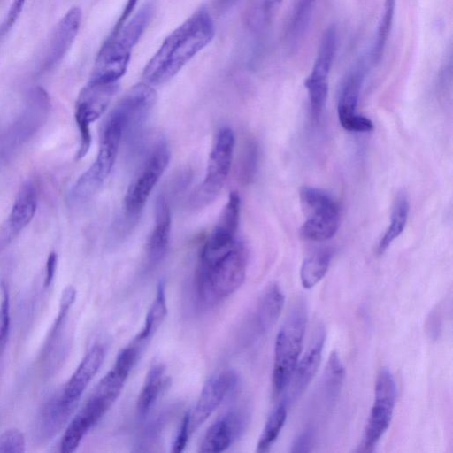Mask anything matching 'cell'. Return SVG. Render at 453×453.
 Masks as SVG:
<instances>
[{"label":"cell","mask_w":453,"mask_h":453,"mask_svg":"<svg viewBox=\"0 0 453 453\" xmlns=\"http://www.w3.org/2000/svg\"><path fill=\"white\" fill-rule=\"evenodd\" d=\"M215 25L205 7L197 9L162 42L146 64L142 79L157 86L173 78L214 38Z\"/></svg>","instance_id":"obj_1"},{"label":"cell","mask_w":453,"mask_h":453,"mask_svg":"<svg viewBox=\"0 0 453 453\" xmlns=\"http://www.w3.org/2000/svg\"><path fill=\"white\" fill-rule=\"evenodd\" d=\"M248 258V248L242 240L218 248L203 245L196 273L198 298L214 305L234 293L245 280Z\"/></svg>","instance_id":"obj_2"},{"label":"cell","mask_w":453,"mask_h":453,"mask_svg":"<svg viewBox=\"0 0 453 453\" xmlns=\"http://www.w3.org/2000/svg\"><path fill=\"white\" fill-rule=\"evenodd\" d=\"M155 9L153 0L146 2L131 19L111 32L96 56L91 80L119 82L127 69L133 49L150 23Z\"/></svg>","instance_id":"obj_3"},{"label":"cell","mask_w":453,"mask_h":453,"mask_svg":"<svg viewBox=\"0 0 453 453\" xmlns=\"http://www.w3.org/2000/svg\"><path fill=\"white\" fill-rule=\"evenodd\" d=\"M307 323L303 300H296L287 314L275 340L273 390L280 394L287 387L299 360Z\"/></svg>","instance_id":"obj_4"},{"label":"cell","mask_w":453,"mask_h":453,"mask_svg":"<svg viewBox=\"0 0 453 453\" xmlns=\"http://www.w3.org/2000/svg\"><path fill=\"white\" fill-rule=\"evenodd\" d=\"M122 140V127L119 119L110 113L103 130L97 156L70 190L72 203L81 204L89 200L109 176L117 158Z\"/></svg>","instance_id":"obj_5"},{"label":"cell","mask_w":453,"mask_h":453,"mask_svg":"<svg viewBox=\"0 0 453 453\" xmlns=\"http://www.w3.org/2000/svg\"><path fill=\"white\" fill-rule=\"evenodd\" d=\"M299 200L305 217L301 236L313 242L331 239L340 225L339 207L331 196L320 188L304 186L299 191Z\"/></svg>","instance_id":"obj_6"},{"label":"cell","mask_w":453,"mask_h":453,"mask_svg":"<svg viewBox=\"0 0 453 453\" xmlns=\"http://www.w3.org/2000/svg\"><path fill=\"white\" fill-rule=\"evenodd\" d=\"M171 157L165 141L157 142L149 151L124 198V209L129 219H136L152 189L163 175Z\"/></svg>","instance_id":"obj_7"},{"label":"cell","mask_w":453,"mask_h":453,"mask_svg":"<svg viewBox=\"0 0 453 453\" xmlns=\"http://www.w3.org/2000/svg\"><path fill=\"white\" fill-rule=\"evenodd\" d=\"M396 399V385L393 374L383 368L379 372L374 401L357 451H372L391 422Z\"/></svg>","instance_id":"obj_8"},{"label":"cell","mask_w":453,"mask_h":453,"mask_svg":"<svg viewBox=\"0 0 453 453\" xmlns=\"http://www.w3.org/2000/svg\"><path fill=\"white\" fill-rule=\"evenodd\" d=\"M337 47V29L329 26L324 32L311 72L304 81L312 119L319 118L328 95V78Z\"/></svg>","instance_id":"obj_9"},{"label":"cell","mask_w":453,"mask_h":453,"mask_svg":"<svg viewBox=\"0 0 453 453\" xmlns=\"http://www.w3.org/2000/svg\"><path fill=\"white\" fill-rule=\"evenodd\" d=\"M234 134L230 127H222L217 134L210 152L204 180L193 201L203 205L214 199L229 174L234 149Z\"/></svg>","instance_id":"obj_10"},{"label":"cell","mask_w":453,"mask_h":453,"mask_svg":"<svg viewBox=\"0 0 453 453\" xmlns=\"http://www.w3.org/2000/svg\"><path fill=\"white\" fill-rule=\"evenodd\" d=\"M50 111V98L41 87L31 89L26 105L17 120L7 132L3 153L8 156L28 142L43 126Z\"/></svg>","instance_id":"obj_11"},{"label":"cell","mask_w":453,"mask_h":453,"mask_svg":"<svg viewBox=\"0 0 453 453\" xmlns=\"http://www.w3.org/2000/svg\"><path fill=\"white\" fill-rule=\"evenodd\" d=\"M116 400V396L96 385L67 426L60 441V452H74L85 435L98 423Z\"/></svg>","instance_id":"obj_12"},{"label":"cell","mask_w":453,"mask_h":453,"mask_svg":"<svg viewBox=\"0 0 453 453\" xmlns=\"http://www.w3.org/2000/svg\"><path fill=\"white\" fill-rule=\"evenodd\" d=\"M157 102V93L146 82L133 86L111 111L120 121L122 138H134L140 132Z\"/></svg>","instance_id":"obj_13"},{"label":"cell","mask_w":453,"mask_h":453,"mask_svg":"<svg viewBox=\"0 0 453 453\" xmlns=\"http://www.w3.org/2000/svg\"><path fill=\"white\" fill-rule=\"evenodd\" d=\"M365 73L366 63L363 58L348 73L340 87L337 115L341 126L350 132H369L373 129L372 120L356 111Z\"/></svg>","instance_id":"obj_14"},{"label":"cell","mask_w":453,"mask_h":453,"mask_svg":"<svg viewBox=\"0 0 453 453\" xmlns=\"http://www.w3.org/2000/svg\"><path fill=\"white\" fill-rule=\"evenodd\" d=\"M238 375L233 370H224L211 376L203 387L192 411H188L191 434L196 431L238 384Z\"/></svg>","instance_id":"obj_15"},{"label":"cell","mask_w":453,"mask_h":453,"mask_svg":"<svg viewBox=\"0 0 453 453\" xmlns=\"http://www.w3.org/2000/svg\"><path fill=\"white\" fill-rule=\"evenodd\" d=\"M249 415L242 409H234L219 417L205 432L198 452L219 453L227 449L243 434Z\"/></svg>","instance_id":"obj_16"},{"label":"cell","mask_w":453,"mask_h":453,"mask_svg":"<svg viewBox=\"0 0 453 453\" xmlns=\"http://www.w3.org/2000/svg\"><path fill=\"white\" fill-rule=\"evenodd\" d=\"M37 206V192L32 182L19 190L9 217L0 227V251L8 246L33 219Z\"/></svg>","instance_id":"obj_17"},{"label":"cell","mask_w":453,"mask_h":453,"mask_svg":"<svg viewBox=\"0 0 453 453\" xmlns=\"http://www.w3.org/2000/svg\"><path fill=\"white\" fill-rule=\"evenodd\" d=\"M105 356L103 345L96 344L86 353L67 382L59 390L62 401L75 410L78 403L100 369Z\"/></svg>","instance_id":"obj_18"},{"label":"cell","mask_w":453,"mask_h":453,"mask_svg":"<svg viewBox=\"0 0 453 453\" xmlns=\"http://www.w3.org/2000/svg\"><path fill=\"white\" fill-rule=\"evenodd\" d=\"M118 82L89 80L81 90L75 107V120L91 124L106 110L118 90Z\"/></svg>","instance_id":"obj_19"},{"label":"cell","mask_w":453,"mask_h":453,"mask_svg":"<svg viewBox=\"0 0 453 453\" xmlns=\"http://www.w3.org/2000/svg\"><path fill=\"white\" fill-rule=\"evenodd\" d=\"M324 342L325 331L319 329L306 352L298 360L288 384L290 387L284 399L288 405L302 395L315 376L321 360Z\"/></svg>","instance_id":"obj_20"},{"label":"cell","mask_w":453,"mask_h":453,"mask_svg":"<svg viewBox=\"0 0 453 453\" xmlns=\"http://www.w3.org/2000/svg\"><path fill=\"white\" fill-rule=\"evenodd\" d=\"M81 16V8L73 6L59 20L47 48L42 65L44 70L51 69L65 56L77 36Z\"/></svg>","instance_id":"obj_21"},{"label":"cell","mask_w":453,"mask_h":453,"mask_svg":"<svg viewBox=\"0 0 453 453\" xmlns=\"http://www.w3.org/2000/svg\"><path fill=\"white\" fill-rule=\"evenodd\" d=\"M171 210L165 197L161 195L156 203L155 221L146 246L150 265H157L165 257L171 235Z\"/></svg>","instance_id":"obj_22"},{"label":"cell","mask_w":453,"mask_h":453,"mask_svg":"<svg viewBox=\"0 0 453 453\" xmlns=\"http://www.w3.org/2000/svg\"><path fill=\"white\" fill-rule=\"evenodd\" d=\"M241 211V200L237 192L229 194L228 200L204 245L218 248L231 244L236 238Z\"/></svg>","instance_id":"obj_23"},{"label":"cell","mask_w":453,"mask_h":453,"mask_svg":"<svg viewBox=\"0 0 453 453\" xmlns=\"http://www.w3.org/2000/svg\"><path fill=\"white\" fill-rule=\"evenodd\" d=\"M74 410L61 399L59 391L42 405L36 420V432L42 441L51 440L66 424Z\"/></svg>","instance_id":"obj_24"},{"label":"cell","mask_w":453,"mask_h":453,"mask_svg":"<svg viewBox=\"0 0 453 453\" xmlns=\"http://www.w3.org/2000/svg\"><path fill=\"white\" fill-rule=\"evenodd\" d=\"M284 302V294L277 284H271L265 288L253 316L254 327L258 335L265 334L274 326L280 316Z\"/></svg>","instance_id":"obj_25"},{"label":"cell","mask_w":453,"mask_h":453,"mask_svg":"<svg viewBox=\"0 0 453 453\" xmlns=\"http://www.w3.org/2000/svg\"><path fill=\"white\" fill-rule=\"evenodd\" d=\"M316 0H293L284 28V42L295 50L303 41L311 24Z\"/></svg>","instance_id":"obj_26"},{"label":"cell","mask_w":453,"mask_h":453,"mask_svg":"<svg viewBox=\"0 0 453 453\" xmlns=\"http://www.w3.org/2000/svg\"><path fill=\"white\" fill-rule=\"evenodd\" d=\"M167 313L165 288L163 281L157 285L154 300L146 314L143 327L131 343L143 349L163 323Z\"/></svg>","instance_id":"obj_27"},{"label":"cell","mask_w":453,"mask_h":453,"mask_svg":"<svg viewBox=\"0 0 453 453\" xmlns=\"http://www.w3.org/2000/svg\"><path fill=\"white\" fill-rule=\"evenodd\" d=\"M166 383L165 367L162 364L153 365L147 372L137 398L136 409L140 417L150 412Z\"/></svg>","instance_id":"obj_28"},{"label":"cell","mask_w":453,"mask_h":453,"mask_svg":"<svg viewBox=\"0 0 453 453\" xmlns=\"http://www.w3.org/2000/svg\"><path fill=\"white\" fill-rule=\"evenodd\" d=\"M344 376L345 369L338 354L331 352L320 384V396L326 406L331 407L338 398Z\"/></svg>","instance_id":"obj_29"},{"label":"cell","mask_w":453,"mask_h":453,"mask_svg":"<svg viewBox=\"0 0 453 453\" xmlns=\"http://www.w3.org/2000/svg\"><path fill=\"white\" fill-rule=\"evenodd\" d=\"M410 211L409 199L404 191L397 193L394 201L390 224L381 236L377 252L381 255L390 244L403 232Z\"/></svg>","instance_id":"obj_30"},{"label":"cell","mask_w":453,"mask_h":453,"mask_svg":"<svg viewBox=\"0 0 453 453\" xmlns=\"http://www.w3.org/2000/svg\"><path fill=\"white\" fill-rule=\"evenodd\" d=\"M282 0H250L245 12V23L253 32L265 31L273 22Z\"/></svg>","instance_id":"obj_31"},{"label":"cell","mask_w":453,"mask_h":453,"mask_svg":"<svg viewBox=\"0 0 453 453\" xmlns=\"http://www.w3.org/2000/svg\"><path fill=\"white\" fill-rule=\"evenodd\" d=\"M332 259L329 250H320L308 256L300 269V279L303 287L312 288L326 273Z\"/></svg>","instance_id":"obj_32"},{"label":"cell","mask_w":453,"mask_h":453,"mask_svg":"<svg viewBox=\"0 0 453 453\" xmlns=\"http://www.w3.org/2000/svg\"><path fill=\"white\" fill-rule=\"evenodd\" d=\"M395 0H385L383 9L377 25L376 33L370 48L368 61L378 64L384 52L388 38L393 24Z\"/></svg>","instance_id":"obj_33"},{"label":"cell","mask_w":453,"mask_h":453,"mask_svg":"<svg viewBox=\"0 0 453 453\" xmlns=\"http://www.w3.org/2000/svg\"><path fill=\"white\" fill-rule=\"evenodd\" d=\"M287 413L288 404L285 401L279 403L271 411L257 445V452L265 453L270 450L285 424Z\"/></svg>","instance_id":"obj_34"},{"label":"cell","mask_w":453,"mask_h":453,"mask_svg":"<svg viewBox=\"0 0 453 453\" xmlns=\"http://www.w3.org/2000/svg\"><path fill=\"white\" fill-rule=\"evenodd\" d=\"M75 297L76 289L73 286H68L63 289L59 301L58 312L45 340L42 357L45 358L52 350L53 346L63 328L69 310L75 301Z\"/></svg>","instance_id":"obj_35"},{"label":"cell","mask_w":453,"mask_h":453,"mask_svg":"<svg viewBox=\"0 0 453 453\" xmlns=\"http://www.w3.org/2000/svg\"><path fill=\"white\" fill-rule=\"evenodd\" d=\"M11 325L10 294L4 282L1 283L0 299V357L5 350Z\"/></svg>","instance_id":"obj_36"},{"label":"cell","mask_w":453,"mask_h":453,"mask_svg":"<svg viewBox=\"0 0 453 453\" xmlns=\"http://www.w3.org/2000/svg\"><path fill=\"white\" fill-rule=\"evenodd\" d=\"M25 451V437L19 429H8L0 435V453H24Z\"/></svg>","instance_id":"obj_37"},{"label":"cell","mask_w":453,"mask_h":453,"mask_svg":"<svg viewBox=\"0 0 453 453\" xmlns=\"http://www.w3.org/2000/svg\"><path fill=\"white\" fill-rule=\"evenodd\" d=\"M258 150L255 143L249 144L242 165V175L245 181H250L255 175L257 165Z\"/></svg>","instance_id":"obj_38"},{"label":"cell","mask_w":453,"mask_h":453,"mask_svg":"<svg viewBox=\"0 0 453 453\" xmlns=\"http://www.w3.org/2000/svg\"><path fill=\"white\" fill-rule=\"evenodd\" d=\"M26 0H13L10 9L0 24V40L11 30L24 8Z\"/></svg>","instance_id":"obj_39"},{"label":"cell","mask_w":453,"mask_h":453,"mask_svg":"<svg viewBox=\"0 0 453 453\" xmlns=\"http://www.w3.org/2000/svg\"><path fill=\"white\" fill-rule=\"evenodd\" d=\"M191 434H192L189 428V417L188 411L183 417L180 427L177 431L174 441L172 444L171 451L174 453H180L183 451Z\"/></svg>","instance_id":"obj_40"},{"label":"cell","mask_w":453,"mask_h":453,"mask_svg":"<svg viewBox=\"0 0 453 453\" xmlns=\"http://www.w3.org/2000/svg\"><path fill=\"white\" fill-rule=\"evenodd\" d=\"M314 442V432L306 428L300 433L292 443L291 452H309Z\"/></svg>","instance_id":"obj_41"},{"label":"cell","mask_w":453,"mask_h":453,"mask_svg":"<svg viewBox=\"0 0 453 453\" xmlns=\"http://www.w3.org/2000/svg\"><path fill=\"white\" fill-rule=\"evenodd\" d=\"M57 254L54 251H51L48 256L45 265V276L43 280L44 288L50 287V285L53 281L57 268Z\"/></svg>","instance_id":"obj_42"},{"label":"cell","mask_w":453,"mask_h":453,"mask_svg":"<svg viewBox=\"0 0 453 453\" xmlns=\"http://www.w3.org/2000/svg\"><path fill=\"white\" fill-rule=\"evenodd\" d=\"M138 1L139 0H127L123 7V10L111 31H116L117 29H119L129 19Z\"/></svg>","instance_id":"obj_43"},{"label":"cell","mask_w":453,"mask_h":453,"mask_svg":"<svg viewBox=\"0 0 453 453\" xmlns=\"http://www.w3.org/2000/svg\"><path fill=\"white\" fill-rule=\"evenodd\" d=\"M234 0H221L222 4H228Z\"/></svg>","instance_id":"obj_44"}]
</instances>
